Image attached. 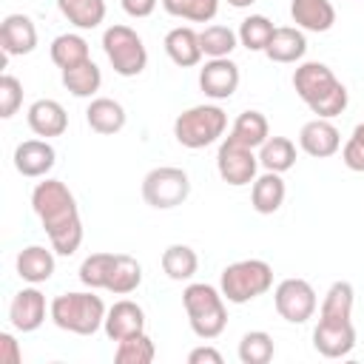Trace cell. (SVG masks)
<instances>
[{
  "mask_svg": "<svg viewBox=\"0 0 364 364\" xmlns=\"http://www.w3.org/2000/svg\"><path fill=\"white\" fill-rule=\"evenodd\" d=\"M171 17L191 23H210L219 11V0H159Z\"/></svg>",
  "mask_w": 364,
  "mask_h": 364,
  "instance_id": "cell-36",
  "label": "cell"
},
{
  "mask_svg": "<svg viewBox=\"0 0 364 364\" xmlns=\"http://www.w3.org/2000/svg\"><path fill=\"white\" fill-rule=\"evenodd\" d=\"M0 361L3 364H20L23 361V350L11 333H0Z\"/></svg>",
  "mask_w": 364,
  "mask_h": 364,
  "instance_id": "cell-41",
  "label": "cell"
},
{
  "mask_svg": "<svg viewBox=\"0 0 364 364\" xmlns=\"http://www.w3.org/2000/svg\"><path fill=\"white\" fill-rule=\"evenodd\" d=\"M17 276L28 284H43L54 276V247H43V245H28L17 253Z\"/></svg>",
  "mask_w": 364,
  "mask_h": 364,
  "instance_id": "cell-22",
  "label": "cell"
},
{
  "mask_svg": "<svg viewBox=\"0 0 364 364\" xmlns=\"http://www.w3.org/2000/svg\"><path fill=\"white\" fill-rule=\"evenodd\" d=\"M57 162V151L48 139H26L14 148V168L28 179H43Z\"/></svg>",
  "mask_w": 364,
  "mask_h": 364,
  "instance_id": "cell-16",
  "label": "cell"
},
{
  "mask_svg": "<svg viewBox=\"0 0 364 364\" xmlns=\"http://www.w3.org/2000/svg\"><path fill=\"white\" fill-rule=\"evenodd\" d=\"M299 148H301L307 156L327 159V156L338 154V148H341V134H338V128L333 125V119L316 117V119H310V122L301 125V131H299Z\"/></svg>",
  "mask_w": 364,
  "mask_h": 364,
  "instance_id": "cell-14",
  "label": "cell"
},
{
  "mask_svg": "<svg viewBox=\"0 0 364 364\" xmlns=\"http://www.w3.org/2000/svg\"><path fill=\"white\" fill-rule=\"evenodd\" d=\"M162 270L173 282H191L199 270V256L191 245H168L162 250Z\"/></svg>",
  "mask_w": 364,
  "mask_h": 364,
  "instance_id": "cell-27",
  "label": "cell"
},
{
  "mask_svg": "<svg viewBox=\"0 0 364 364\" xmlns=\"http://www.w3.org/2000/svg\"><path fill=\"white\" fill-rule=\"evenodd\" d=\"M156 3L159 0H119V6H122V11L128 14V17H151L154 14V9H156Z\"/></svg>",
  "mask_w": 364,
  "mask_h": 364,
  "instance_id": "cell-42",
  "label": "cell"
},
{
  "mask_svg": "<svg viewBox=\"0 0 364 364\" xmlns=\"http://www.w3.org/2000/svg\"><path fill=\"white\" fill-rule=\"evenodd\" d=\"M182 307L188 313L191 330L199 338L210 341V338L225 333V327H228V304H225V296H222L219 287L205 284V282H191L182 290Z\"/></svg>",
  "mask_w": 364,
  "mask_h": 364,
  "instance_id": "cell-4",
  "label": "cell"
},
{
  "mask_svg": "<svg viewBox=\"0 0 364 364\" xmlns=\"http://www.w3.org/2000/svg\"><path fill=\"white\" fill-rule=\"evenodd\" d=\"M239 65L230 57H208V63L199 68V88L210 100H230L239 88Z\"/></svg>",
  "mask_w": 364,
  "mask_h": 364,
  "instance_id": "cell-12",
  "label": "cell"
},
{
  "mask_svg": "<svg viewBox=\"0 0 364 364\" xmlns=\"http://www.w3.org/2000/svg\"><path fill=\"white\" fill-rule=\"evenodd\" d=\"M188 364H222V353L208 347V344H202V347L188 353Z\"/></svg>",
  "mask_w": 364,
  "mask_h": 364,
  "instance_id": "cell-43",
  "label": "cell"
},
{
  "mask_svg": "<svg viewBox=\"0 0 364 364\" xmlns=\"http://www.w3.org/2000/svg\"><path fill=\"white\" fill-rule=\"evenodd\" d=\"M341 162H344L350 171H355V173L364 171V122H358V125L353 128L350 139L344 142V148H341Z\"/></svg>",
  "mask_w": 364,
  "mask_h": 364,
  "instance_id": "cell-40",
  "label": "cell"
},
{
  "mask_svg": "<svg viewBox=\"0 0 364 364\" xmlns=\"http://www.w3.org/2000/svg\"><path fill=\"white\" fill-rule=\"evenodd\" d=\"M125 108L111 100V97H91L88 108H85V122L91 131L102 134V136H111V134H119L125 128Z\"/></svg>",
  "mask_w": 364,
  "mask_h": 364,
  "instance_id": "cell-21",
  "label": "cell"
},
{
  "mask_svg": "<svg viewBox=\"0 0 364 364\" xmlns=\"http://www.w3.org/2000/svg\"><path fill=\"white\" fill-rule=\"evenodd\" d=\"M216 171H219L222 182H228L233 188L253 185L256 171H259V154H253V148L236 142L233 136H225L216 151Z\"/></svg>",
  "mask_w": 364,
  "mask_h": 364,
  "instance_id": "cell-10",
  "label": "cell"
},
{
  "mask_svg": "<svg viewBox=\"0 0 364 364\" xmlns=\"http://www.w3.org/2000/svg\"><path fill=\"white\" fill-rule=\"evenodd\" d=\"M31 210L37 213L48 245L57 256H74L82 245V219L74 193L65 182L43 176L31 191Z\"/></svg>",
  "mask_w": 364,
  "mask_h": 364,
  "instance_id": "cell-1",
  "label": "cell"
},
{
  "mask_svg": "<svg viewBox=\"0 0 364 364\" xmlns=\"http://www.w3.org/2000/svg\"><path fill=\"white\" fill-rule=\"evenodd\" d=\"M259 165L273 173H287L296 165V145L287 136H267L259 148Z\"/></svg>",
  "mask_w": 364,
  "mask_h": 364,
  "instance_id": "cell-29",
  "label": "cell"
},
{
  "mask_svg": "<svg viewBox=\"0 0 364 364\" xmlns=\"http://www.w3.org/2000/svg\"><path fill=\"white\" fill-rule=\"evenodd\" d=\"M0 48L6 57H23L37 48V26L28 14H6L0 23Z\"/></svg>",
  "mask_w": 364,
  "mask_h": 364,
  "instance_id": "cell-15",
  "label": "cell"
},
{
  "mask_svg": "<svg viewBox=\"0 0 364 364\" xmlns=\"http://www.w3.org/2000/svg\"><path fill=\"white\" fill-rule=\"evenodd\" d=\"M48 310H51V304H46V296L37 290V284H31V287H23L14 293V299L9 304V321L17 333H34L43 327Z\"/></svg>",
  "mask_w": 364,
  "mask_h": 364,
  "instance_id": "cell-13",
  "label": "cell"
},
{
  "mask_svg": "<svg viewBox=\"0 0 364 364\" xmlns=\"http://www.w3.org/2000/svg\"><path fill=\"white\" fill-rule=\"evenodd\" d=\"M102 330H105V336L111 341H122L128 336L145 333V310L131 299H119V301H114L108 307Z\"/></svg>",
  "mask_w": 364,
  "mask_h": 364,
  "instance_id": "cell-17",
  "label": "cell"
},
{
  "mask_svg": "<svg viewBox=\"0 0 364 364\" xmlns=\"http://www.w3.org/2000/svg\"><path fill=\"white\" fill-rule=\"evenodd\" d=\"M273 287V267L264 259H239L219 276V290L230 304H247Z\"/></svg>",
  "mask_w": 364,
  "mask_h": 364,
  "instance_id": "cell-5",
  "label": "cell"
},
{
  "mask_svg": "<svg viewBox=\"0 0 364 364\" xmlns=\"http://www.w3.org/2000/svg\"><path fill=\"white\" fill-rule=\"evenodd\" d=\"M256 0H228V6H233V9H247V6H253Z\"/></svg>",
  "mask_w": 364,
  "mask_h": 364,
  "instance_id": "cell-44",
  "label": "cell"
},
{
  "mask_svg": "<svg viewBox=\"0 0 364 364\" xmlns=\"http://www.w3.org/2000/svg\"><path fill=\"white\" fill-rule=\"evenodd\" d=\"M276 313L290 324H304L316 316L318 299L307 279H282L273 290Z\"/></svg>",
  "mask_w": 364,
  "mask_h": 364,
  "instance_id": "cell-9",
  "label": "cell"
},
{
  "mask_svg": "<svg viewBox=\"0 0 364 364\" xmlns=\"http://www.w3.org/2000/svg\"><path fill=\"white\" fill-rule=\"evenodd\" d=\"M228 128V114L219 105H193L173 119V136L182 148L199 151L213 145Z\"/></svg>",
  "mask_w": 364,
  "mask_h": 364,
  "instance_id": "cell-6",
  "label": "cell"
},
{
  "mask_svg": "<svg viewBox=\"0 0 364 364\" xmlns=\"http://www.w3.org/2000/svg\"><path fill=\"white\" fill-rule=\"evenodd\" d=\"M293 88H296L299 100L316 117H324V119H333V117L344 114V108L350 102V94H347L344 82L333 74L330 65H324L318 60H307V63L296 65Z\"/></svg>",
  "mask_w": 364,
  "mask_h": 364,
  "instance_id": "cell-2",
  "label": "cell"
},
{
  "mask_svg": "<svg viewBox=\"0 0 364 364\" xmlns=\"http://www.w3.org/2000/svg\"><path fill=\"white\" fill-rule=\"evenodd\" d=\"M139 284H142V264L134 256H128V253H114L105 290L114 293V296H128Z\"/></svg>",
  "mask_w": 364,
  "mask_h": 364,
  "instance_id": "cell-25",
  "label": "cell"
},
{
  "mask_svg": "<svg viewBox=\"0 0 364 364\" xmlns=\"http://www.w3.org/2000/svg\"><path fill=\"white\" fill-rule=\"evenodd\" d=\"M284 196H287V188H284L282 173L264 171V173L256 176L253 185H250V205H253V210L262 213V216L276 213V210L284 205Z\"/></svg>",
  "mask_w": 364,
  "mask_h": 364,
  "instance_id": "cell-23",
  "label": "cell"
},
{
  "mask_svg": "<svg viewBox=\"0 0 364 364\" xmlns=\"http://www.w3.org/2000/svg\"><path fill=\"white\" fill-rule=\"evenodd\" d=\"M48 54H51V63H54L60 71L74 68V65H80V63L91 60L88 40H85L82 34H74V31H68V34H57V37L51 40Z\"/></svg>",
  "mask_w": 364,
  "mask_h": 364,
  "instance_id": "cell-26",
  "label": "cell"
},
{
  "mask_svg": "<svg viewBox=\"0 0 364 364\" xmlns=\"http://www.w3.org/2000/svg\"><path fill=\"white\" fill-rule=\"evenodd\" d=\"M26 122L28 128L43 136V139H51V136H63L65 128H68V114L65 108L57 102V100H34L28 105V114H26Z\"/></svg>",
  "mask_w": 364,
  "mask_h": 364,
  "instance_id": "cell-18",
  "label": "cell"
},
{
  "mask_svg": "<svg viewBox=\"0 0 364 364\" xmlns=\"http://www.w3.org/2000/svg\"><path fill=\"white\" fill-rule=\"evenodd\" d=\"M313 347L324 358H344L355 347L353 318H318L313 330Z\"/></svg>",
  "mask_w": 364,
  "mask_h": 364,
  "instance_id": "cell-11",
  "label": "cell"
},
{
  "mask_svg": "<svg viewBox=\"0 0 364 364\" xmlns=\"http://www.w3.org/2000/svg\"><path fill=\"white\" fill-rule=\"evenodd\" d=\"M111 262L114 253H91L82 259L80 264V282L91 290H105L108 284V273H111Z\"/></svg>",
  "mask_w": 364,
  "mask_h": 364,
  "instance_id": "cell-38",
  "label": "cell"
},
{
  "mask_svg": "<svg viewBox=\"0 0 364 364\" xmlns=\"http://www.w3.org/2000/svg\"><path fill=\"white\" fill-rule=\"evenodd\" d=\"M353 304H355V290L350 282H333L321 299L318 318H353Z\"/></svg>",
  "mask_w": 364,
  "mask_h": 364,
  "instance_id": "cell-32",
  "label": "cell"
},
{
  "mask_svg": "<svg viewBox=\"0 0 364 364\" xmlns=\"http://www.w3.org/2000/svg\"><path fill=\"white\" fill-rule=\"evenodd\" d=\"M290 17L296 28L324 34L336 23V9L330 0H290Z\"/></svg>",
  "mask_w": 364,
  "mask_h": 364,
  "instance_id": "cell-19",
  "label": "cell"
},
{
  "mask_svg": "<svg viewBox=\"0 0 364 364\" xmlns=\"http://www.w3.org/2000/svg\"><path fill=\"white\" fill-rule=\"evenodd\" d=\"M23 105V82L14 74L0 77V117L11 119Z\"/></svg>",
  "mask_w": 364,
  "mask_h": 364,
  "instance_id": "cell-39",
  "label": "cell"
},
{
  "mask_svg": "<svg viewBox=\"0 0 364 364\" xmlns=\"http://www.w3.org/2000/svg\"><path fill=\"white\" fill-rule=\"evenodd\" d=\"M165 46V54L171 57L173 65L179 68H191V65H199V60L205 57L202 54V46H199V31H193L191 26H176L165 34L162 40Z\"/></svg>",
  "mask_w": 364,
  "mask_h": 364,
  "instance_id": "cell-20",
  "label": "cell"
},
{
  "mask_svg": "<svg viewBox=\"0 0 364 364\" xmlns=\"http://www.w3.org/2000/svg\"><path fill=\"white\" fill-rule=\"evenodd\" d=\"M228 136H233L236 142H242V145H247V148L256 151L270 136V122H267V117L262 111H242L236 117V122H233V128H230Z\"/></svg>",
  "mask_w": 364,
  "mask_h": 364,
  "instance_id": "cell-31",
  "label": "cell"
},
{
  "mask_svg": "<svg viewBox=\"0 0 364 364\" xmlns=\"http://www.w3.org/2000/svg\"><path fill=\"white\" fill-rule=\"evenodd\" d=\"M188 196H191V176L176 165H159L142 176V199L156 210L179 208Z\"/></svg>",
  "mask_w": 364,
  "mask_h": 364,
  "instance_id": "cell-8",
  "label": "cell"
},
{
  "mask_svg": "<svg viewBox=\"0 0 364 364\" xmlns=\"http://www.w3.org/2000/svg\"><path fill=\"white\" fill-rule=\"evenodd\" d=\"M264 54H267V60H273V63H284V65H287V63H299V60L307 54V37H304V31L296 28V26H279V28L273 31V37H270Z\"/></svg>",
  "mask_w": 364,
  "mask_h": 364,
  "instance_id": "cell-24",
  "label": "cell"
},
{
  "mask_svg": "<svg viewBox=\"0 0 364 364\" xmlns=\"http://www.w3.org/2000/svg\"><path fill=\"white\" fill-rule=\"evenodd\" d=\"M60 14L74 28H97L105 20V0H57Z\"/></svg>",
  "mask_w": 364,
  "mask_h": 364,
  "instance_id": "cell-30",
  "label": "cell"
},
{
  "mask_svg": "<svg viewBox=\"0 0 364 364\" xmlns=\"http://www.w3.org/2000/svg\"><path fill=\"white\" fill-rule=\"evenodd\" d=\"M154 355H156V347H154L148 333L128 336V338L117 341V350H114V361L117 364H151Z\"/></svg>",
  "mask_w": 364,
  "mask_h": 364,
  "instance_id": "cell-35",
  "label": "cell"
},
{
  "mask_svg": "<svg viewBox=\"0 0 364 364\" xmlns=\"http://www.w3.org/2000/svg\"><path fill=\"white\" fill-rule=\"evenodd\" d=\"M199 46L205 57H230V51L239 46V34L230 26L213 23L199 31Z\"/></svg>",
  "mask_w": 364,
  "mask_h": 364,
  "instance_id": "cell-33",
  "label": "cell"
},
{
  "mask_svg": "<svg viewBox=\"0 0 364 364\" xmlns=\"http://www.w3.org/2000/svg\"><path fill=\"white\" fill-rule=\"evenodd\" d=\"M102 51L119 77H139L148 65V48L142 37L122 23H114L102 31Z\"/></svg>",
  "mask_w": 364,
  "mask_h": 364,
  "instance_id": "cell-7",
  "label": "cell"
},
{
  "mask_svg": "<svg viewBox=\"0 0 364 364\" xmlns=\"http://www.w3.org/2000/svg\"><path fill=\"white\" fill-rule=\"evenodd\" d=\"M105 301L88 287V290H77V293H60L51 299V310L48 318L74 336H94L102 324H105Z\"/></svg>",
  "mask_w": 364,
  "mask_h": 364,
  "instance_id": "cell-3",
  "label": "cell"
},
{
  "mask_svg": "<svg viewBox=\"0 0 364 364\" xmlns=\"http://www.w3.org/2000/svg\"><path fill=\"white\" fill-rule=\"evenodd\" d=\"M63 85H65L68 94H74V97H80V100H88V97H94V94L100 91V85H102V71H100V65H97L94 60H85V63H80V65L63 71Z\"/></svg>",
  "mask_w": 364,
  "mask_h": 364,
  "instance_id": "cell-28",
  "label": "cell"
},
{
  "mask_svg": "<svg viewBox=\"0 0 364 364\" xmlns=\"http://www.w3.org/2000/svg\"><path fill=\"white\" fill-rule=\"evenodd\" d=\"M273 336L264 330H250L239 341V361L242 364H267L273 358Z\"/></svg>",
  "mask_w": 364,
  "mask_h": 364,
  "instance_id": "cell-37",
  "label": "cell"
},
{
  "mask_svg": "<svg viewBox=\"0 0 364 364\" xmlns=\"http://www.w3.org/2000/svg\"><path fill=\"white\" fill-rule=\"evenodd\" d=\"M273 31H276V26L264 14H250V17H245L239 23L236 34H239V46H245L247 51H264L270 37H273Z\"/></svg>",
  "mask_w": 364,
  "mask_h": 364,
  "instance_id": "cell-34",
  "label": "cell"
}]
</instances>
